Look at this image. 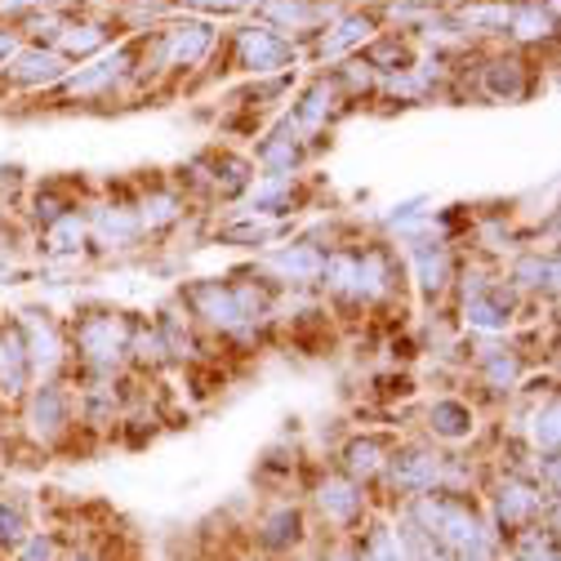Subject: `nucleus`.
Here are the masks:
<instances>
[{"label": "nucleus", "mask_w": 561, "mask_h": 561, "mask_svg": "<svg viewBox=\"0 0 561 561\" xmlns=\"http://www.w3.org/2000/svg\"><path fill=\"white\" fill-rule=\"evenodd\" d=\"M152 49L165 67H187V62H196V58H205L209 49H215V27L209 23H174L152 41Z\"/></svg>", "instance_id": "obj_1"}, {"label": "nucleus", "mask_w": 561, "mask_h": 561, "mask_svg": "<svg viewBox=\"0 0 561 561\" xmlns=\"http://www.w3.org/2000/svg\"><path fill=\"white\" fill-rule=\"evenodd\" d=\"M295 45L272 32V27H241L237 32V58L241 67H250V72H276L280 62H290Z\"/></svg>", "instance_id": "obj_2"}, {"label": "nucleus", "mask_w": 561, "mask_h": 561, "mask_svg": "<svg viewBox=\"0 0 561 561\" xmlns=\"http://www.w3.org/2000/svg\"><path fill=\"white\" fill-rule=\"evenodd\" d=\"M375 32H379V19L366 14V10L339 14V19H330V23L317 32V54H321V58H339V54H347V49L366 45Z\"/></svg>", "instance_id": "obj_3"}, {"label": "nucleus", "mask_w": 561, "mask_h": 561, "mask_svg": "<svg viewBox=\"0 0 561 561\" xmlns=\"http://www.w3.org/2000/svg\"><path fill=\"white\" fill-rule=\"evenodd\" d=\"M10 58L14 62H5V81H14V85H49V81H58L67 72V58L58 49L32 45V49H19Z\"/></svg>", "instance_id": "obj_4"}, {"label": "nucleus", "mask_w": 561, "mask_h": 561, "mask_svg": "<svg viewBox=\"0 0 561 561\" xmlns=\"http://www.w3.org/2000/svg\"><path fill=\"white\" fill-rule=\"evenodd\" d=\"M107 36H112V27H107V23L67 14L62 32L54 36V49H58V54H94L99 45H107Z\"/></svg>", "instance_id": "obj_5"}, {"label": "nucleus", "mask_w": 561, "mask_h": 561, "mask_svg": "<svg viewBox=\"0 0 561 561\" xmlns=\"http://www.w3.org/2000/svg\"><path fill=\"white\" fill-rule=\"evenodd\" d=\"M552 0H513V19H508V32L517 41H539V36H552Z\"/></svg>", "instance_id": "obj_6"}, {"label": "nucleus", "mask_w": 561, "mask_h": 561, "mask_svg": "<svg viewBox=\"0 0 561 561\" xmlns=\"http://www.w3.org/2000/svg\"><path fill=\"white\" fill-rule=\"evenodd\" d=\"M485 81H495L500 90H508V94H513V90L522 85V62H517V58H500V62H490V67H485Z\"/></svg>", "instance_id": "obj_7"}, {"label": "nucleus", "mask_w": 561, "mask_h": 561, "mask_svg": "<svg viewBox=\"0 0 561 561\" xmlns=\"http://www.w3.org/2000/svg\"><path fill=\"white\" fill-rule=\"evenodd\" d=\"M183 5H192V10H209V14H237V10L250 5V0H183Z\"/></svg>", "instance_id": "obj_8"}, {"label": "nucleus", "mask_w": 561, "mask_h": 561, "mask_svg": "<svg viewBox=\"0 0 561 561\" xmlns=\"http://www.w3.org/2000/svg\"><path fill=\"white\" fill-rule=\"evenodd\" d=\"M19 49V36L10 32V23H0V67H5L10 62V54Z\"/></svg>", "instance_id": "obj_9"}]
</instances>
